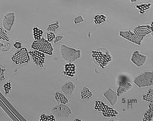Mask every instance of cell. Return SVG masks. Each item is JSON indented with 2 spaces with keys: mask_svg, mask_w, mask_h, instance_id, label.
<instances>
[{
  "mask_svg": "<svg viewBox=\"0 0 153 121\" xmlns=\"http://www.w3.org/2000/svg\"><path fill=\"white\" fill-rule=\"evenodd\" d=\"M91 57L94 63L99 67L105 69L113 60L112 54L106 48L99 47L92 50Z\"/></svg>",
  "mask_w": 153,
  "mask_h": 121,
  "instance_id": "obj_1",
  "label": "cell"
},
{
  "mask_svg": "<svg viewBox=\"0 0 153 121\" xmlns=\"http://www.w3.org/2000/svg\"><path fill=\"white\" fill-rule=\"evenodd\" d=\"M60 53L62 58L66 62H74L82 56L80 49L65 44H62L60 46Z\"/></svg>",
  "mask_w": 153,
  "mask_h": 121,
  "instance_id": "obj_2",
  "label": "cell"
},
{
  "mask_svg": "<svg viewBox=\"0 0 153 121\" xmlns=\"http://www.w3.org/2000/svg\"><path fill=\"white\" fill-rule=\"evenodd\" d=\"M94 109L104 117H115L119 114V112L116 109L110 107L106 102L101 99L96 100Z\"/></svg>",
  "mask_w": 153,
  "mask_h": 121,
  "instance_id": "obj_3",
  "label": "cell"
},
{
  "mask_svg": "<svg viewBox=\"0 0 153 121\" xmlns=\"http://www.w3.org/2000/svg\"><path fill=\"white\" fill-rule=\"evenodd\" d=\"M31 47L33 49L39 51L49 56H52L53 54V47L51 42H48L44 38L34 41Z\"/></svg>",
  "mask_w": 153,
  "mask_h": 121,
  "instance_id": "obj_4",
  "label": "cell"
},
{
  "mask_svg": "<svg viewBox=\"0 0 153 121\" xmlns=\"http://www.w3.org/2000/svg\"><path fill=\"white\" fill-rule=\"evenodd\" d=\"M134 83L140 88L151 86L153 85V72L147 71L141 73L134 78Z\"/></svg>",
  "mask_w": 153,
  "mask_h": 121,
  "instance_id": "obj_5",
  "label": "cell"
},
{
  "mask_svg": "<svg viewBox=\"0 0 153 121\" xmlns=\"http://www.w3.org/2000/svg\"><path fill=\"white\" fill-rule=\"evenodd\" d=\"M11 60L17 65L28 63L30 61V58L27 49L23 47L19 49L12 56Z\"/></svg>",
  "mask_w": 153,
  "mask_h": 121,
  "instance_id": "obj_6",
  "label": "cell"
},
{
  "mask_svg": "<svg viewBox=\"0 0 153 121\" xmlns=\"http://www.w3.org/2000/svg\"><path fill=\"white\" fill-rule=\"evenodd\" d=\"M51 111L55 117L58 118L69 117L72 113L71 108L63 104H58L52 108Z\"/></svg>",
  "mask_w": 153,
  "mask_h": 121,
  "instance_id": "obj_7",
  "label": "cell"
},
{
  "mask_svg": "<svg viewBox=\"0 0 153 121\" xmlns=\"http://www.w3.org/2000/svg\"><path fill=\"white\" fill-rule=\"evenodd\" d=\"M120 36L134 44L140 45L143 39L137 36L131 30H123L120 32Z\"/></svg>",
  "mask_w": 153,
  "mask_h": 121,
  "instance_id": "obj_8",
  "label": "cell"
},
{
  "mask_svg": "<svg viewBox=\"0 0 153 121\" xmlns=\"http://www.w3.org/2000/svg\"><path fill=\"white\" fill-rule=\"evenodd\" d=\"M28 53L31 57L34 64L38 67L43 68L44 67L45 62V54L35 50L30 51Z\"/></svg>",
  "mask_w": 153,
  "mask_h": 121,
  "instance_id": "obj_9",
  "label": "cell"
},
{
  "mask_svg": "<svg viewBox=\"0 0 153 121\" xmlns=\"http://www.w3.org/2000/svg\"><path fill=\"white\" fill-rule=\"evenodd\" d=\"M147 56L140 53V51H134L131 57L130 60L134 65L138 68H141L145 64Z\"/></svg>",
  "mask_w": 153,
  "mask_h": 121,
  "instance_id": "obj_10",
  "label": "cell"
},
{
  "mask_svg": "<svg viewBox=\"0 0 153 121\" xmlns=\"http://www.w3.org/2000/svg\"><path fill=\"white\" fill-rule=\"evenodd\" d=\"M15 21V15L14 12L9 13L4 16L3 25L4 29L10 31L11 30Z\"/></svg>",
  "mask_w": 153,
  "mask_h": 121,
  "instance_id": "obj_11",
  "label": "cell"
},
{
  "mask_svg": "<svg viewBox=\"0 0 153 121\" xmlns=\"http://www.w3.org/2000/svg\"><path fill=\"white\" fill-rule=\"evenodd\" d=\"M76 72V65L73 62H67L64 66L62 73L66 77L73 78L75 77Z\"/></svg>",
  "mask_w": 153,
  "mask_h": 121,
  "instance_id": "obj_12",
  "label": "cell"
},
{
  "mask_svg": "<svg viewBox=\"0 0 153 121\" xmlns=\"http://www.w3.org/2000/svg\"><path fill=\"white\" fill-rule=\"evenodd\" d=\"M103 96L111 106L114 105L117 102L118 97L117 92L112 89H108L104 92Z\"/></svg>",
  "mask_w": 153,
  "mask_h": 121,
  "instance_id": "obj_13",
  "label": "cell"
},
{
  "mask_svg": "<svg viewBox=\"0 0 153 121\" xmlns=\"http://www.w3.org/2000/svg\"><path fill=\"white\" fill-rule=\"evenodd\" d=\"M132 86V85L130 82H121L116 92L118 97L122 96L124 93L129 91Z\"/></svg>",
  "mask_w": 153,
  "mask_h": 121,
  "instance_id": "obj_14",
  "label": "cell"
},
{
  "mask_svg": "<svg viewBox=\"0 0 153 121\" xmlns=\"http://www.w3.org/2000/svg\"><path fill=\"white\" fill-rule=\"evenodd\" d=\"M76 88V85L72 82L69 81L65 83L61 87V92L66 95H71L73 94L74 90Z\"/></svg>",
  "mask_w": 153,
  "mask_h": 121,
  "instance_id": "obj_15",
  "label": "cell"
},
{
  "mask_svg": "<svg viewBox=\"0 0 153 121\" xmlns=\"http://www.w3.org/2000/svg\"><path fill=\"white\" fill-rule=\"evenodd\" d=\"M54 98L56 101L59 104L66 105L69 102L68 99L62 92L57 91L55 93Z\"/></svg>",
  "mask_w": 153,
  "mask_h": 121,
  "instance_id": "obj_16",
  "label": "cell"
},
{
  "mask_svg": "<svg viewBox=\"0 0 153 121\" xmlns=\"http://www.w3.org/2000/svg\"><path fill=\"white\" fill-rule=\"evenodd\" d=\"M93 93L90 89L87 87L85 86L83 88L80 92V99L82 100H89L92 97Z\"/></svg>",
  "mask_w": 153,
  "mask_h": 121,
  "instance_id": "obj_17",
  "label": "cell"
},
{
  "mask_svg": "<svg viewBox=\"0 0 153 121\" xmlns=\"http://www.w3.org/2000/svg\"><path fill=\"white\" fill-rule=\"evenodd\" d=\"M153 120V104L151 103L148 106V109L146 111L142 120L152 121Z\"/></svg>",
  "mask_w": 153,
  "mask_h": 121,
  "instance_id": "obj_18",
  "label": "cell"
},
{
  "mask_svg": "<svg viewBox=\"0 0 153 121\" xmlns=\"http://www.w3.org/2000/svg\"><path fill=\"white\" fill-rule=\"evenodd\" d=\"M33 36L35 40H39L43 36V30L38 26H34L32 29Z\"/></svg>",
  "mask_w": 153,
  "mask_h": 121,
  "instance_id": "obj_19",
  "label": "cell"
},
{
  "mask_svg": "<svg viewBox=\"0 0 153 121\" xmlns=\"http://www.w3.org/2000/svg\"><path fill=\"white\" fill-rule=\"evenodd\" d=\"M107 16L103 13H99L94 16V24L100 25L105 23L107 21Z\"/></svg>",
  "mask_w": 153,
  "mask_h": 121,
  "instance_id": "obj_20",
  "label": "cell"
},
{
  "mask_svg": "<svg viewBox=\"0 0 153 121\" xmlns=\"http://www.w3.org/2000/svg\"><path fill=\"white\" fill-rule=\"evenodd\" d=\"M55 116L53 114H50L47 112H43L41 114L39 121H55L56 120Z\"/></svg>",
  "mask_w": 153,
  "mask_h": 121,
  "instance_id": "obj_21",
  "label": "cell"
},
{
  "mask_svg": "<svg viewBox=\"0 0 153 121\" xmlns=\"http://www.w3.org/2000/svg\"><path fill=\"white\" fill-rule=\"evenodd\" d=\"M152 5L151 3L150 2H145L137 5L136 7L138 10H140V13H143L151 7Z\"/></svg>",
  "mask_w": 153,
  "mask_h": 121,
  "instance_id": "obj_22",
  "label": "cell"
},
{
  "mask_svg": "<svg viewBox=\"0 0 153 121\" xmlns=\"http://www.w3.org/2000/svg\"><path fill=\"white\" fill-rule=\"evenodd\" d=\"M59 21H56L49 24L47 27L46 30L48 32L54 33L59 28Z\"/></svg>",
  "mask_w": 153,
  "mask_h": 121,
  "instance_id": "obj_23",
  "label": "cell"
},
{
  "mask_svg": "<svg viewBox=\"0 0 153 121\" xmlns=\"http://www.w3.org/2000/svg\"><path fill=\"white\" fill-rule=\"evenodd\" d=\"M153 90L152 88L149 89L145 94L143 95L142 99L145 101L149 102L150 103L153 102Z\"/></svg>",
  "mask_w": 153,
  "mask_h": 121,
  "instance_id": "obj_24",
  "label": "cell"
},
{
  "mask_svg": "<svg viewBox=\"0 0 153 121\" xmlns=\"http://www.w3.org/2000/svg\"><path fill=\"white\" fill-rule=\"evenodd\" d=\"M0 39L7 42L10 40L9 37L7 32L1 25H0Z\"/></svg>",
  "mask_w": 153,
  "mask_h": 121,
  "instance_id": "obj_25",
  "label": "cell"
},
{
  "mask_svg": "<svg viewBox=\"0 0 153 121\" xmlns=\"http://www.w3.org/2000/svg\"><path fill=\"white\" fill-rule=\"evenodd\" d=\"M12 88V82L11 81H7L6 82H5L3 86L4 92H5V94H9Z\"/></svg>",
  "mask_w": 153,
  "mask_h": 121,
  "instance_id": "obj_26",
  "label": "cell"
},
{
  "mask_svg": "<svg viewBox=\"0 0 153 121\" xmlns=\"http://www.w3.org/2000/svg\"><path fill=\"white\" fill-rule=\"evenodd\" d=\"M6 67L5 66L2 65L0 64V82L4 81L5 80L4 72L6 71Z\"/></svg>",
  "mask_w": 153,
  "mask_h": 121,
  "instance_id": "obj_27",
  "label": "cell"
},
{
  "mask_svg": "<svg viewBox=\"0 0 153 121\" xmlns=\"http://www.w3.org/2000/svg\"><path fill=\"white\" fill-rule=\"evenodd\" d=\"M56 35L53 32H48L47 33L46 40H48V42H51L55 39V37H56Z\"/></svg>",
  "mask_w": 153,
  "mask_h": 121,
  "instance_id": "obj_28",
  "label": "cell"
},
{
  "mask_svg": "<svg viewBox=\"0 0 153 121\" xmlns=\"http://www.w3.org/2000/svg\"><path fill=\"white\" fill-rule=\"evenodd\" d=\"M84 21V19L81 15H78L74 19V23L75 24H78L79 23H82Z\"/></svg>",
  "mask_w": 153,
  "mask_h": 121,
  "instance_id": "obj_29",
  "label": "cell"
},
{
  "mask_svg": "<svg viewBox=\"0 0 153 121\" xmlns=\"http://www.w3.org/2000/svg\"><path fill=\"white\" fill-rule=\"evenodd\" d=\"M13 46L16 49H20L22 48V43L19 40H16L14 42Z\"/></svg>",
  "mask_w": 153,
  "mask_h": 121,
  "instance_id": "obj_30",
  "label": "cell"
},
{
  "mask_svg": "<svg viewBox=\"0 0 153 121\" xmlns=\"http://www.w3.org/2000/svg\"><path fill=\"white\" fill-rule=\"evenodd\" d=\"M64 36H62V35H57V36H56L55 39H54V43L56 44L57 42L62 40L64 39Z\"/></svg>",
  "mask_w": 153,
  "mask_h": 121,
  "instance_id": "obj_31",
  "label": "cell"
},
{
  "mask_svg": "<svg viewBox=\"0 0 153 121\" xmlns=\"http://www.w3.org/2000/svg\"><path fill=\"white\" fill-rule=\"evenodd\" d=\"M129 1H130L131 3H134L137 2V0H129Z\"/></svg>",
  "mask_w": 153,
  "mask_h": 121,
  "instance_id": "obj_32",
  "label": "cell"
},
{
  "mask_svg": "<svg viewBox=\"0 0 153 121\" xmlns=\"http://www.w3.org/2000/svg\"><path fill=\"white\" fill-rule=\"evenodd\" d=\"M74 121H83V120L82 119H81L79 118H76L75 119V120H74Z\"/></svg>",
  "mask_w": 153,
  "mask_h": 121,
  "instance_id": "obj_33",
  "label": "cell"
},
{
  "mask_svg": "<svg viewBox=\"0 0 153 121\" xmlns=\"http://www.w3.org/2000/svg\"><path fill=\"white\" fill-rule=\"evenodd\" d=\"M1 42H0V50H1Z\"/></svg>",
  "mask_w": 153,
  "mask_h": 121,
  "instance_id": "obj_34",
  "label": "cell"
}]
</instances>
